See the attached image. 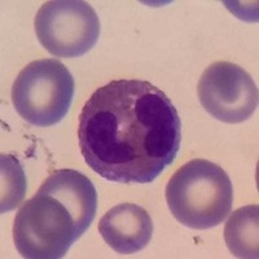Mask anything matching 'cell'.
<instances>
[{
  "instance_id": "cell-1",
  "label": "cell",
  "mask_w": 259,
  "mask_h": 259,
  "mask_svg": "<svg viewBox=\"0 0 259 259\" xmlns=\"http://www.w3.org/2000/svg\"><path fill=\"white\" fill-rule=\"evenodd\" d=\"M78 140L85 163L101 178L147 184L177 158L182 121L171 99L150 82L112 80L83 106Z\"/></svg>"
},
{
  "instance_id": "cell-2",
  "label": "cell",
  "mask_w": 259,
  "mask_h": 259,
  "mask_svg": "<svg viewBox=\"0 0 259 259\" xmlns=\"http://www.w3.org/2000/svg\"><path fill=\"white\" fill-rule=\"evenodd\" d=\"M96 210V188L89 177L71 168L53 171L16 215V249L27 259L64 258L89 230Z\"/></svg>"
},
{
  "instance_id": "cell-3",
  "label": "cell",
  "mask_w": 259,
  "mask_h": 259,
  "mask_svg": "<svg viewBox=\"0 0 259 259\" xmlns=\"http://www.w3.org/2000/svg\"><path fill=\"white\" fill-rule=\"evenodd\" d=\"M166 201L179 223L209 230L223 223L232 210L233 187L217 163L196 158L178 168L166 186Z\"/></svg>"
},
{
  "instance_id": "cell-4",
  "label": "cell",
  "mask_w": 259,
  "mask_h": 259,
  "mask_svg": "<svg viewBox=\"0 0 259 259\" xmlns=\"http://www.w3.org/2000/svg\"><path fill=\"white\" fill-rule=\"evenodd\" d=\"M75 82L69 69L56 59L30 62L16 78L12 103L27 123L38 127L57 124L73 103Z\"/></svg>"
},
{
  "instance_id": "cell-5",
  "label": "cell",
  "mask_w": 259,
  "mask_h": 259,
  "mask_svg": "<svg viewBox=\"0 0 259 259\" xmlns=\"http://www.w3.org/2000/svg\"><path fill=\"white\" fill-rule=\"evenodd\" d=\"M40 45L56 57L75 59L95 47L100 36L96 11L82 0H52L39 8L34 20Z\"/></svg>"
},
{
  "instance_id": "cell-6",
  "label": "cell",
  "mask_w": 259,
  "mask_h": 259,
  "mask_svg": "<svg viewBox=\"0 0 259 259\" xmlns=\"http://www.w3.org/2000/svg\"><path fill=\"white\" fill-rule=\"evenodd\" d=\"M202 108L224 123H241L258 108V89L250 74L240 65L217 61L207 66L198 80Z\"/></svg>"
},
{
  "instance_id": "cell-7",
  "label": "cell",
  "mask_w": 259,
  "mask_h": 259,
  "mask_svg": "<svg viewBox=\"0 0 259 259\" xmlns=\"http://www.w3.org/2000/svg\"><path fill=\"white\" fill-rule=\"evenodd\" d=\"M99 232L117 253L135 254L149 244L153 222L144 207L124 202L103 215L99 222Z\"/></svg>"
},
{
  "instance_id": "cell-8",
  "label": "cell",
  "mask_w": 259,
  "mask_h": 259,
  "mask_svg": "<svg viewBox=\"0 0 259 259\" xmlns=\"http://www.w3.org/2000/svg\"><path fill=\"white\" fill-rule=\"evenodd\" d=\"M259 207L249 205L232 212L224 227V241L237 258H258Z\"/></svg>"
},
{
  "instance_id": "cell-9",
  "label": "cell",
  "mask_w": 259,
  "mask_h": 259,
  "mask_svg": "<svg viewBox=\"0 0 259 259\" xmlns=\"http://www.w3.org/2000/svg\"><path fill=\"white\" fill-rule=\"evenodd\" d=\"M26 178L17 158L11 154L2 156V207L0 212L6 214L16 209L24 201L26 193Z\"/></svg>"
}]
</instances>
